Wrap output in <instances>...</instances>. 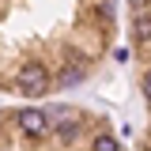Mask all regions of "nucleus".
<instances>
[{
  "label": "nucleus",
  "mask_w": 151,
  "mask_h": 151,
  "mask_svg": "<svg viewBox=\"0 0 151 151\" xmlns=\"http://www.w3.org/2000/svg\"><path fill=\"white\" fill-rule=\"evenodd\" d=\"M45 83H49L45 64H23V68H19V91L23 94H42Z\"/></svg>",
  "instance_id": "1"
},
{
  "label": "nucleus",
  "mask_w": 151,
  "mask_h": 151,
  "mask_svg": "<svg viewBox=\"0 0 151 151\" xmlns=\"http://www.w3.org/2000/svg\"><path fill=\"white\" fill-rule=\"evenodd\" d=\"M15 125L27 132V136H45V132H49V113L38 110V106H27V110H19Z\"/></svg>",
  "instance_id": "2"
},
{
  "label": "nucleus",
  "mask_w": 151,
  "mask_h": 151,
  "mask_svg": "<svg viewBox=\"0 0 151 151\" xmlns=\"http://www.w3.org/2000/svg\"><path fill=\"white\" fill-rule=\"evenodd\" d=\"M132 42H136V45L151 42V8H147V12H136V15H132Z\"/></svg>",
  "instance_id": "3"
},
{
  "label": "nucleus",
  "mask_w": 151,
  "mask_h": 151,
  "mask_svg": "<svg viewBox=\"0 0 151 151\" xmlns=\"http://www.w3.org/2000/svg\"><path fill=\"white\" fill-rule=\"evenodd\" d=\"M57 136H60V140H64V144H72L76 136H79V121H76V117H68V121H57Z\"/></svg>",
  "instance_id": "4"
},
{
  "label": "nucleus",
  "mask_w": 151,
  "mask_h": 151,
  "mask_svg": "<svg viewBox=\"0 0 151 151\" xmlns=\"http://www.w3.org/2000/svg\"><path fill=\"white\" fill-rule=\"evenodd\" d=\"M79 79H83V68H64L60 72V87H76Z\"/></svg>",
  "instance_id": "5"
},
{
  "label": "nucleus",
  "mask_w": 151,
  "mask_h": 151,
  "mask_svg": "<svg viewBox=\"0 0 151 151\" xmlns=\"http://www.w3.org/2000/svg\"><path fill=\"white\" fill-rule=\"evenodd\" d=\"M94 151H117V140L110 132H102V136H94Z\"/></svg>",
  "instance_id": "6"
},
{
  "label": "nucleus",
  "mask_w": 151,
  "mask_h": 151,
  "mask_svg": "<svg viewBox=\"0 0 151 151\" xmlns=\"http://www.w3.org/2000/svg\"><path fill=\"white\" fill-rule=\"evenodd\" d=\"M132 4V15H136V12H147V0H129Z\"/></svg>",
  "instance_id": "7"
},
{
  "label": "nucleus",
  "mask_w": 151,
  "mask_h": 151,
  "mask_svg": "<svg viewBox=\"0 0 151 151\" xmlns=\"http://www.w3.org/2000/svg\"><path fill=\"white\" fill-rule=\"evenodd\" d=\"M144 94H147V102H151V72L144 76Z\"/></svg>",
  "instance_id": "8"
}]
</instances>
